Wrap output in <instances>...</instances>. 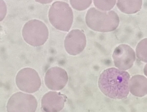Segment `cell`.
Returning a JSON list of instances; mask_svg holds the SVG:
<instances>
[{
	"instance_id": "4fadbf2b",
	"label": "cell",
	"mask_w": 147,
	"mask_h": 112,
	"mask_svg": "<svg viewBox=\"0 0 147 112\" xmlns=\"http://www.w3.org/2000/svg\"><path fill=\"white\" fill-rule=\"evenodd\" d=\"M136 55L140 61L147 63V38L144 39L138 44L136 48Z\"/></svg>"
},
{
	"instance_id": "8fae6325",
	"label": "cell",
	"mask_w": 147,
	"mask_h": 112,
	"mask_svg": "<svg viewBox=\"0 0 147 112\" xmlns=\"http://www.w3.org/2000/svg\"><path fill=\"white\" fill-rule=\"evenodd\" d=\"M129 90L131 94L138 97L147 95V78L143 75H137L131 78L129 81Z\"/></svg>"
},
{
	"instance_id": "30bf717a",
	"label": "cell",
	"mask_w": 147,
	"mask_h": 112,
	"mask_svg": "<svg viewBox=\"0 0 147 112\" xmlns=\"http://www.w3.org/2000/svg\"><path fill=\"white\" fill-rule=\"evenodd\" d=\"M65 97L60 93L50 91L41 100V107L45 112H59L63 109Z\"/></svg>"
},
{
	"instance_id": "5bb4252c",
	"label": "cell",
	"mask_w": 147,
	"mask_h": 112,
	"mask_svg": "<svg viewBox=\"0 0 147 112\" xmlns=\"http://www.w3.org/2000/svg\"><path fill=\"white\" fill-rule=\"evenodd\" d=\"M117 0H94V3L98 10L107 12L115 7Z\"/></svg>"
},
{
	"instance_id": "5b68a950",
	"label": "cell",
	"mask_w": 147,
	"mask_h": 112,
	"mask_svg": "<svg viewBox=\"0 0 147 112\" xmlns=\"http://www.w3.org/2000/svg\"><path fill=\"white\" fill-rule=\"evenodd\" d=\"M37 101L32 95L22 92L13 95L7 105L8 112H35Z\"/></svg>"
},
{
	"instance_id": "9c48e42d",
	"label": "cell",
	"mask_w": 147,
	"mask_h": 112,
	"mask_svg": "<svg viewBox=\"0 0 147 112\" xmlns=\"http://www.w3.org/2000/svg\"><path fill=\"white\" fill-rule=\"evenodd\" d=\"M67 73L61 68L52 67L47 71L45 84L50 90L59 91L63 89L68 82Z\"/></svg>"
},
{
	"instance_id": "3957f363",
	"label": "cell",
	"mask_w": 147,
	"mask_h": 112,
	"mask_svg": "<svg viewBox=\"0 0 147 112\" xmlns=\"http://www.w3.org/2000/svg\"><path fill=\"white\" fill-rule=\"evenodd\" d=\"M49 19L52 25L56 29L62 31L68 32L73 23V11L67 3L57 1L51 6Z\"/></svg>"
},
{
	"instance_id": "e0dca14e",
	"label": "cell",
	"mask_w": 147,
	"mask_h": 112,
	"mask_svg": "<svg viewBox=\"0 0 147 112\" xmlns=\"http://www.w3.org/2000/svg\"><path fill=\"white\" fill-rule=\"evenodd\" d=\"M144 73L146 76L147 77V64L145 66L144 69Z\"/></svg>"
},
{
	"instance_id": "ba28073f",
	"label": "cell",
	"mask_w": 147,
	"mask_h": 112,
	"mask_svg": "<svg viewBox=\"0 0 147 112\" xmlns=\"http://www.w3.org/2000/svg\"><path fill=\"white\" fill-rule=\"evenodd\" d=\"M86 45V38L83 32L80 30H73L66 36L64 47L67 53L71 55H78L84 51Z\"/></svg>"
},
{
	"instance_id": "277c9868",
	"label": "cell",
	"mask_w": 147,
	"mask_h": 112,
	"mask_svg": "<svg viewBox=\"0 0 147 112\" xmlns=\"http://www.w3.org/2000/svg\"><path fill=\"white\" fill-rule=\"evenodd\" d=\"M48 30L44 23L37 20L27 22L23 29V37L30 45L38 47L44 45L48 38Z\"/></svg>"
},
{
	"instance_id": "9a60e30c",
	"label": "cell",
	"mask_w": 147,
	"mask_h": 112,
	"mask_svg": "<svg viewBox=\"0 0 147 112\" xmlns=\"http://www.w3.org/2000/svg\"><path fill=\"white\" fill-rule=\"evenodd\" d=\"M92 0H70L72 8L78 11H84L92 4Z\"/></svg>"
},
{
	"instance_id": "7a4b0ae2",
	"label": "cell",
	"mask_w": 147,
	"mask_h": 112,
	"mask_svg": "<svg viewBox=\"0 0 147 112\" xmlns=\"http://www.w3.org/2000/svg\"><path fill=\"white\" fill-rule=\"evenodd\" d=\"M86 24L90 29L99 32H110L117 29L119 17L113 11H101L96 8L88 10L86 17Z\"/></svg>"
},
{
	"instance_id": "6da1fadb",
	"label": "cell",
	"mask_w": 147,
	"mask_h": 112,
	"mask_svg": "<svg viewBox=\"0 0 147 112\" xmlns=\"http://www.w3.org/2000/svg\"><path fill=\"white\" fill-rule=\"evenodd\" d=\"M130 75L125 71L111 68L102 72L98 79V87L106 96L113 99H123L129 94Z\"/></svg>"
},
{
	"instance_id": "8992f818",
	"label": "cell",
	"mask_w": 147,
	"mask_h": 112,
	"mask_svg": "<svg viewBox=\"0 0 147 112\" xmlns=\"http://www.w3.org/2000/svg\"><path fill=\"white\" fill-rule=\"evenodd\" d=\"M16 83L19 90L28 93L36 92L41 85L38 73L30 68L22 69L18 72L16 76Z\"/></svg>"
},
{
	"instance_id": "52a82bcc",
	"label": "cell",
	"mask_w": 147,
	"mask_h": 112,
	"mask_svg": "<svg viewBox=\"0 0 147 112\" xmlns=\"http://www.w3.org/2000/svg\"><path fill=\"white\" fill-rule=\"evenodd\" d=\"M136 56L133 48L127 44L118 46L113 54L114 64L118 69L122 71H127L133 67Z\"/></svg>"
},
{
	"instance_id": "2e32d148",
	"label": "cell",
	"mask_w": 147,
	"mask_h": 112,
	"mask_svg": "<svg viewBox=\"0 0 147 112\" xmlns=\"http://www.w3.org/2000/svg\"><path fill=\"white\" fill-rule=\"evenodd\" d=\"M36 2L40 3L41 4H47L51 3L53 0H35Z\"/></svg>"
},
{
	"instance_id": "7c38bea8",
	"label": "cell",
	"mask_w": 147,
	"mask_h": 112,
	"mask_svg": "<svg viewBox=\"0 0 147 112\" xmlns=\"http://www.w3.org/2000/svg\"><path fill=\"white\" fill-rule=\"evenodd\" d=\"M117 5L125 14H136L141 10L143 0H117Z\"/></svg>"
}]
</instances>
